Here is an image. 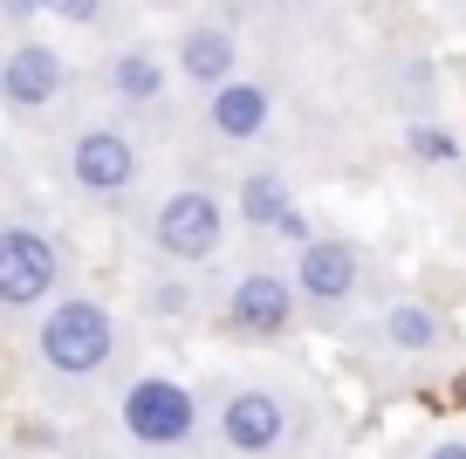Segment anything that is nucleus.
I'll use <instances>...</instances> for the list:
<instances>
[{
	"mask_svg": "<svg viewBox=\"0 0 466 459\" xmlns=\"http://www.w3.org/2000/svg\"><path fill=\"white\" fill-rule=\"evenodd\" d=\"M110 350H116V322H110V309H103V301L76 295V301H56V309H48V322H42V357H48V371L89 377V371H103V363H110Z\"/></svg>",
	"mask_w": 466,
	"mask_h": 459,
	"instance_id": "f257e3e1",
	"label": "nucleus"
},
{
	"mask_svg": "<svg viewBox=\"0 0 466 459\" xmlns=\"http://www.w3.org/2000/svg\"><path fill=\"white\" fill-rule=\"evenodd\" d=\"M192 418H199V404H192V391L172 384V377H145V384L124 391V425L145 445H178L192 432Z\"/></svg>",
	"mask_w": 466,
	"mask_h": 459,
	"instance_id": "f03ea898",
	"label": "nucleus"
},
{
	"mask_svg": "<svg viewBox=\"0 0 466 459\" xmlns=\"http://www.w3.org/2000/svg\"><path fill=\"white\" fill-rule=\"evenodd\" d=\"M56 288V247L35 227H7L0 233V301L7 309H35Z\"/></svg>",
	"mask_w": 466,
	"mask_h": 459,
	"instance_id": "7ed1b4c3",
	"label": "nucleus"
},
{
	"mask_svg": "<svg viewBox=\"0 0 466 459\" xmlns=\"http://www.w3.org/2000/svg\"><path fill=\"white\" fill-rule=\"evenodd\" d=\"M158 247L172 260H206L219 254V206L206 192H172L158 213Z\"/></svg>",
	"mask_w": 466,
	"mask_h": 459,
	"instance_id": "20e7f679",
	"label": "nucleus"
},
{
	"mask_svg": "<svg viewBox=\"0 0 466 459\" xmlns=\"http://www.w3.org/2000/svg\"><path fill=\"white\" fill-rule=\"evenodd\" d=\"M69 165H76V178H83V192H124L131 172H137V151L116 138V130H83Z\"/></svg>",
	"mask_w": 466,
	"mask_h": 459,
	"instance_id": "39448f33",
	"label": "nucleus"
},
{
	"mask_svg": "<svg viewBox=\"0 0 466 459\" xmlns=\"http://www.w3.org/2000/svg\"><path fill=\"white\" fill-rule=\"evenodd\" d=\"M219 425H227L233 453H268V445L281 439V404L268 398V391H233L227 412H219Z\"/></svg>",
	"mask_w": 466,
	"mask_h": 459,
	"instance_id": "423d86ee",
	"label": "nucleus"
},
{
	"mask_svg": "<svg viewBox=\"0 0 466 459\" xmlns=\"http://www.w3.org/2000/svg\"><path fill=\"white\" fill-rule=\"evenodd\" d=\"M357 288V254L343 240H309L302 247V295L309 301H343Z\"/></svg>",
	"mask_w": 466,
	"mask_h": 459,
	"instance_id": "0eeeda50",
	"label": "nucleus"
},
{
	"mask_svg": "<svg viewBox=\"0 0 466 459\" xmlns=\"http://www.w3.org/2000/svg\"><path fill=\"white\" fill-rule=\"evenodd\" d=\"M289 281H275V274H248V281L233 288V322L240 330H254V336H275V330H289Z\"/></svg>",
	"mask_w": 466,
	"mask_h": 459,
	"instance_id": "6e6552de",
	"label": "nucleus"
},
{
	"mask_svg": "<svg viewBox=\"0 0 466 459\" xmlns=\"http://www.w3.org/2000/svg\"><path fill=\"white\" fill-rule=\"evenodd\" d=\"M62 89V62H56V48H15V62L0 69V97H15V103H48Z\"/></svg>",
	"mask_w": 466,
	"mask_h": 459,
	"instance_id": "1a4fd4ad",
	"label": "nucleus"
},
{
	"mask_svg": "<svg viewBox=\"0 0 466 459\" xmlns=\"http://www.w3.org/2000/svg\"><path fill=\"white\" fill-rule=\"evenodd\" d=\"M261 124H268V89L261 83H219V97H213L219 138H254Z\"/></svg>",
	"mask_w": 466,
	"mask_h": 459,
	"instance_id": "9d476101",
	"label": "nucleus"
},
{
	"mask_svg": "<svg viewBox=\"0 0 466 459\" xmlns=\"http://www.w3.org/2000/svg\"><path fill=\"white\" fill-rule=\"evenodd\" d=\"M227 69H233V42L219 28L186 35V76L192 83H227Z\"/></svg>",
	"mask_w": 466,
	"mask_h": 459,
	"instance_id": "9b49d317",
	"label": "nucleus"
},
{
	"mask_svg": "<svg viewBox=\"0 0 466 459\" xmlns=\"http://www.w3.org/2000/svg\"><path fill=\"white\" fill-rule=\"evenodd\" d=\"M240 213H248L254 227H281V219H289V192H281L275 178H248V186H240Z\"/></svg>",
	"mask_w": 466,
	"mask_h": 459,
	"instance_id": "f8f14e48",
	"label": "nucleus"
},
{
	"mask_svg": "<svg viewBox=\"0 0 466 459\" xmlns=\"http://www.w3.org/2000/svg\"><path fill=\"white\" fill-rule=\"evenodd\" d=\"M391 343H405V350L439 343V322H432V309H419V301H398V309H391Z\"/></svg>",
	"mask_w": 466,
	"mask_h": 459,
	"instance_id": "ddd939ff",
	"label": "nucleus"
},
{
	"mask_svg": "<svg viewBox=\"0 0 466 459\" xmlns=\"http://www.w3.org/2000/svg\"><path fill=\"white\" fill-rule=\"evenodd\" d=\"M116 89H124L131 103H145V97H158V89H165V76H158V62H151V56H124V62H116Z\"/></svg>",
	"mask_w": 466,
	"mask_h": 459,
	"instance_id": "4468645a",
	"label": "nucleus"
},
{
	"mask_svg": "<svg viewBox=\"0 0 466 459\" xmlns=\"http://www.w3.org/2000/svg\"><path fill=\"white\" fill-rule=\"evenodd\" d=\"M35 7H48V15H62V21H96L103 0H35Z\"/></svg>",
	"mask_w": 466,
	"mask_h": 459,
	"instance_id": "2eb2a0df",
	"label": "nucleus"
},
{
	"mask_svg": "<svg viewBox=\"0 0 466 459\" xmlns=\"http://www.w3.org/2000/svg\"><path fill=\"white\" fill-rule=\"evenodd\" d=\"M411 144H419L425 158H452V138H446V130H419Z\"/></svg>",
	"mask_w": 466,
	"mask_h": 459,
	"instance_id": "dca6fc26",
	"label": "nucleus"
},
{
	"mask_svg": "<svg viewBox=\"0 0 466 459\" xmlns=\"http://www.w3.org/2000/svg\"><path fill=\"white\" fill-rule=\"evenodd\" d=\"M432 459H466V445H439V453Z\"/></svg>",
	"mask_w": 466,
	"mask_h": 459,
	"instance_id": "f3484780",
	"label": "nucleus"
},
{
	"mask_svg": "<svg viewBox=\"0 0 466 459\" xmlns=\"http://www.w3.org/2000/svg\"><path fill=\"white\" fill-rule=\"evenodd\" d=\"M0 7H7V15H28V7H35V0H0Z\"/></svg>",
	"mask_w": 466,
	"mask_h": 459,
	"instance_id": "a211bd4d",
	"label": "nucleus"
},
{
	"mask_svg": "<svg viewBox=\"0 0 466 459\" xmlns=\"http://www.w3.org/2000/svg\"><path fill=\"white\" fill-rule=\"evenodd\" d=\"M460 391H466V377H460Z\"/></svg>",
	"mask_w": 466,
	"mask_h": 459,
	"instance_id": "6ab92c4d",
	"label": "nucleus"
}]
</instances>
